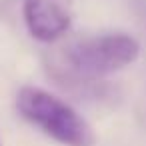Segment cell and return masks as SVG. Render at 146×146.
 Wrapping results in <instances>:
<instances>
[{
  "label": "cell",
  "mask_w": 146,
  "mask_h": 146,
  "mask_svg": "<svg viewBox=\"0 0 146 146\" xmlns=\"http://www.w3.org/2000/svg\"><path fill=\"white\" fill-rule=\"evenodd\" d=\"M16 106L20 114L40 128L46 136L54 138L64 146H94L96 136L92 126L64 100L58 96L36 88L24 86L16 96Z\"/></svg>",
  "instance_id": "cell-1"
},
{
  "label": "cell",
  "mask_w": 146,
  "mask_h": 146,
  "mask_svg": "<svg viewBox=\"0 0 146 146\" xmlns=\"http://www.w3.org/2000/svg\"><path fill=\"white\" fill-rule=\"evenodd\" d=\"M140 54L136 38L124 32L88 36L64 48L62 62L76 78H100L130 66Z\"/></svg>",
  "instance_id": "cell-2"
},
{
  "label": "cell",
  "mask_w": 146,
  "mask_h": 146,
  "mask_svg": "<svg viewBox=\"0 0 146 146\" xmlns=\"http://www.w3.org/2000/svg\"><path fill=\"white\" fill-rule=\"evenodd\" d=\"M24 22L36 40L52 42L72 24V0H24Z\"/></svg>",
  "instance_id": "cell-3"
},
{
  "label": "cell",
  "mask_w": 146,
  "mask_h": 146,
  "mask_svg": "<svg viewBox=\"0 0 146 146\" xmlns=\"http://www.w3.org/2000/svg\"><path fill=\"white\" fill-rule=\"evenodd\" d=\"M136 12H138L142 24H144V28H146V0H136Z\"/></svg>",
  "instance_id": "cell-4"
},
{
  "label": "cell",
  "mask_w": 146,
  "mask_h": 146,
  "mask_svg": "<svg viewBox=\"0 0 146 146\" xmlns=\"http://www.w3.org/2000/svg\"><path fill=\"white\" fill-rule=\"evenodd\" d=\"M0 146H2V142H0Z\"/></svg>",
  "instance_id": "cell-5"
}]
</instances>
